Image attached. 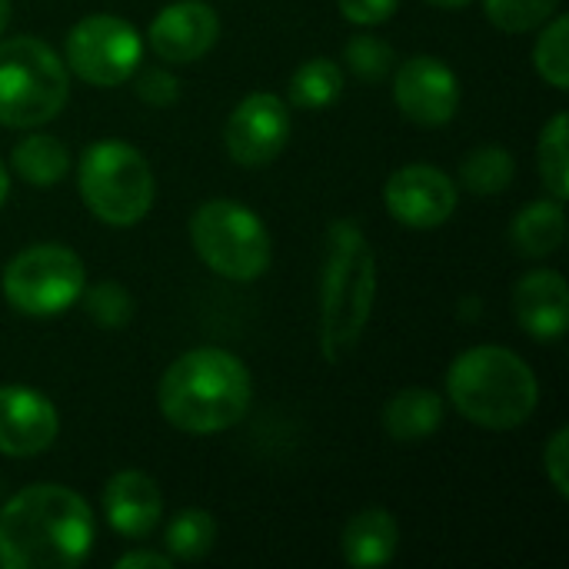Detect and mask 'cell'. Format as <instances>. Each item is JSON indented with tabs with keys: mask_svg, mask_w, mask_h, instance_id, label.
I'll list each match as a JSON object with an SVG mask.
<instances>
[{
	"mask_svg": "<svg viewBox=\"0 0 569 569\" xmlns=\"http://www.w3.org/2000/svg\"><path fill=\"white\" fill-rule=\"evenodd\" d=\"M337 3H340V13L357 27H377L390 20L400 7V0H337Z\"/></svg>",
	"mask_w": 569,
	"mask_h": 569,
	"instance_id": "cell-31",
	"label": "cell"
},
{
	"mask_svg": "<svg viewBox=\"0 0 569 569\" xmlns=\"http://www.w3.org/2000/svg\"><path fill=\"white\" fill-rule=\"evenodd\" d=\"M377 303V257L363 227L350 217L327 230L320 273V350L327 363L343 360L363 337Z\"/></svg>",
	"mask_w": 569,
	"mask_h": 569,
	"instance_id": "cell-3",
	"label": "cell"
},
{
	"mask_svg": "<svg viewBox=\"0 0 569 569\" xmlns=\"http://www.w3.org/2000/svg\"><path fill=\"white\" fill-rule=\"evenodd\" d=\"M147 37L163 63H197L220 40V17L203 0H177L153 17Z\"/></svg>",
	"mask_w": 569,
	"mask_h": 569,
	"instance_id": "cell-13",
	"label": "cell"
},
{
	"mask_svg": "<svg viewBox=\"0 0 569 569\" xmlns=\"http://www.w3.org/2000/svg\"><path fill=\"white\" fill-rule=\"evenodd\" d=\"M143 60V37L133 23L90 13L77 20L67 33V67L93 87H117L140 70Z\"/></svg>",
	"mask_w": 569,
	"mask_h": 569,
	"instance_id": "cell-9",
	"label": "cell"
},
{
	"mask_svg": "<svg viewBox=\"0 0 569 569\" xmlns=\"http://www.w3.org/2000/svg\"><path fill=\"white\" fill-rule=\"evenodd\" d=\"M253 400V380L240 357L220 347L180 353L160 377L157 403L180 433L207 437L237 427Z\"/></svg>",
	"mask_w": 569,
	"mask_h": 569,
	"instance_id": "cell-2",
	"label": "cell"
},
{
	"mask_svg": "<svg viewBox=\"0 0 569 569\" xmlns=\"http://www.w3.org/2000/svg\"><path fill=\"white\" fill-rule=\"evenodd\" d=\"M569 20L560 13L553 17L543 33L533 43V67L537 73L553 87V90H567L569 87V50H567Z\"/></svg>",
	"mask_w": 569,
	"mask_h": 569,
	"instance_id": "cell-25",
	"label": "cell"
},
{
	"mask_svg": "<svg viewBox=\"0 0 569 569\" xmlns=\"http://www.w3.org/2000/svg\"><path fill=\"white\" fill-rule=\"evenodd\" d=\"M7 193H10V173H7V167H3V160H0V207H3V200H7Z\"/></svg>",
	"mask_w": 569,
	"mask_h": 569,
	"instance_id": "cell-33",
	"label": "cell"
},
{
	"mask_svg": "<svg viewBox=\"0 0 569 569\" xmlns=\"http://www.w3.org/2000/svg\"><path fill=\"white\" fill-rule=\"evenodd\" d=\"M77 183L83 207L107 227H133L153 207V170L127 140H97L80 153Z\"/></svg>",
	"mask_w": 569,
	"mask_h": 569,
	"instance_id": "cell-6",
	"label": "cell"
},
{
	"mask_svg": "<svg viewBox=\"0 0 569 569\" xmlns=\"http://www.w3.org/2000/svg\"><path fill=\"white\" fill-rule=\"evenodd\" d=\"M163 543H167V557H173L180 563H197L217 543V520L207 510H200V507L180 510L170 520Z\"/></svg>",
	"mask_w": 569,
	"mask_h": 569,
	"instance_id": "cell-23",
	"label": "cell"
},
{
	"mask_svg": "<svg viewBox=\"0 0 569 569\" xmlns=\"http://www.w3.org/2000/svg\"><path fill=\"white\" fill-rule=\"evenodd\" d=\"M343 93V70L330 57H313L300 63L290 77V103L303 110H323Z\"/></svg>",
	"mask_w": 569,
	"mask_h": 569,
	"instance_id": "cell-21",
	"label": "cell"
},
{
	"mask_svg": "<svg viewBox=\"0 0 569 569\" xmlns=\"http://www.w3.org/2000/svg\"><path fill=\"white\" fill-rule=\"evenodd\" d=\"M93 513L80 493L37 483L0 507V567L70 569L93 550Z\"/></svg>",
	"mask_w": 569,
	"mask_h": 569,
	"instance_id": "cell-1",
	"label": "cell"
},
{
	"mask_svg": "<svg viewBox=\"0 0 569 569\" xmlns=\"http://www.w3.org/2000/svg\"><path fill=\"white\" fill-rule=\"evenodd\" d=\"M537 167H540V180L550 190L553 200H567L569 197V160H567V110L553 113L550 123L540 133L537 143Z\"/></svg>",
	"mask_w": 569,
	"mask_h": 569,
	"instance_id": "cell-24",
	"label": "cell"
},
{
	"mask_svg": "<svg viewBox=\"0 0 569 569\" xmlns=\"http://www.w3.org/2000/svg\"><path fill=\"white\" fill-rule=\"evenodd\" d=\"M287 140H290V110L270 90H257L243 97L223 127V147L230 160L240 167L273 163L283 153Z\"/></svg>",
	"mask_w": 569,
	"mask_h": 569,
	"instance_id": "cell-10",
	"label": "cell"
},
{
	"mask_svg": "<svg viewBox=\"0 0 569 569\" xmlns=\"http://www.w3.org/2000/svg\"><path fill=\"white\" fill-rule=\"evenodd\" d=\"M67 63L50 43L37 37L0 40V127H40L67 107Z\"/></svg>",
	"mask_w": 569,
	"mask_h": 569,
	"instance_id": "cell-5",
	"label": "cell"
},
{
	"mask_svg": "<svg viewBox=\"0 0 569 569\" xmlns=\"http://www.w3.org/2000/svg\"><path fill=\"white\" fill-rule=\"evenodd\" d=\"M567 237L563 200H537L513 217L510 240L523 257H550Z\"/></svg>",
	"mask_w": 569,
	"mask_h": 569,
	"instance_id": "cell-19",
	"label": "cell"
},
{
	"mask_svg": "<svg viewBox=\"0 0 569 569\" xmlns=\"http://www.w3.org/2000/svg\"><path fill=\"white\" fill-rule=\"evenodd\" d=\"M457 183L430 163H407L383 183V203L390 217L410 230H437L457 210Z\"/></svg>",
	"mask_w": 569,
	"mask_h": 569,
	"instance_id": "cell-11",
	"label": "cell"
},
{
	"mask_svg": "<svg viewBox=\"0 0 569 569\" xmlns=\"http://www.w3.org/2000/svg\"><path fill=\"white\" fill-rule=\"evenodd\" d=\"M560 0H483L487 20L503 33H527L557 13Z\"/></svg>",
	"mask_w": 569,
	"mask_h": 569,
	"instance_id": "cell-26",
	"label": "cell"
},
{
	"mask_svg": "<svg viewBox=\"0 0 569 569\" xmlns=\"http://www.w3.org/2000/svg\"><path fill=\"white\" fill-rule=\"evenodd\" d=\"M343 560L357 569L387 567L397 557L400 547V527L390 510L367 507L357 517H350L343 530Z\"/></svg>",
	"mask_w": 569,
	"mask_h": 569,
	"instance_id": "cell-17",
	"label": "cell"
},
{
	"mask_svg": "<svg viewBox=\"0 0 569 569\" xmlns=\"http://www.w3.org/2000/svg\"><path fill=\"white\" fill-rule=\"evenodd\" d=\"M137 93H140V100H147V103H153V107H167V103H173V100H177L180 83H177V77H173L170 70H163V67H150V70H143V73H140V80H137Z\"/></svg>",
	"mask_w": 569,
	"mask_h": 569,
	"instance_id": "cell-30",
	"label": "cell"
},
{
	"mask_svg": "<svg viewBox=\"0 0 569 569\" xmlns=\"http://www.w3.org/2000/svg\"><path fill=\"white\" fill-rule=\"evenodd\" d=\"M10 163H13V170H17L20 180H27L33 187H53V183H60L67 177L70 153L50 133H30V137H23L13 147Z\"/></svg>",
	"mask_w": 569,
	"mask_h": 569,
	"instance_id": "cell-20",
	"label": "cell"
},
{
	"mask_svg": "<svg viewBox=\"0 0 569 569\" xmlns=\"http://www.w3.org/2000/svg\"><path fill=\"white\" fill-rule=\"evenodd\" d=\"M543 470H547V477H550L553 490L567 500L569 497V430L567 427H560V430L550 437V443H547V450H543Z\"/></svg>",
	"mask_w": 569,
	"mask_h": 569,
	"instance_id": "cell-29",
	"label": "cell"
},
{
	"mask_svg": "<svg viewBox=\"0 0 569 569\" xmlns=\"http://www.w3.org/2000/svg\"><path fill=\"white\" fill-rule=\"evenodd\" d=\"M80 300L87 307V317L97 320L103 330H120L133 317V300L120 283H97V287L83 290Z\"/></svg>",
	"mask_w": 569,
	"mask_h": 569,
	"instance_id": "cell-28",
	"label": "cell"
},
{
	"mask_svg": "<svg viewBox=\"0 0 569 569\" xmlns=\"http://www.w3.org/2000/svg\"><path fill=\"white\" fill-rule=\"evenodd\" d=\"M393 100L400 113L417 127H443L457 117L460 107V80L447 60L420 53L397 67Z\"/></svg>",
	"mask_w": 569,
	"mask_h": 569,
	"instance_id": "cell-12",
	"label": "cell"
},
{
	"mask_svg": "<svg viewBox=\"0 0 569 569\" xmlns=\"http://www.w3.org/2000/svg\"><path fill=\"white\" fill-rule=\"evenodd\" d=\"M190 243L197 257L233 283H250L267 273L273 240L263 220L237 200H207L190 217Z\"/></svg>",
	"mask_w": 569,
	"mask_h": 569,
	"instance_id": "cell-7",
	"label": "cell"
},
{
	"mask_svg": "<svg viewBox=\"0 0 569 569\" xmlns=\"http://www.w3.org/2000/svg\"><path fill=\"white\" fill-rule=\"evenodd\" d=\"M170 569V557H163V553H147V550H133V553H127V557H120L117 560V569Z\"/></svg>",
	"mask_w": 569,
	"mask_h": 569,
	"instance_id": "cell-32",
	"label": "cell"
},
{
	"mask_svg": "<svg viewBox=\"0 0 569 569\" xmlns=\"http://www.w3.org/2000/svg\"><path fill=\"white\" fill-rule=\"evenodd\" d=\"M447 393L460 417L483 430H517L523 427L540 400L537 373L523 357L507 347H470L447 373Z\"/></svg>",
	"mask_w": 569,
	"mask_h": 569,
	"instance_id": "cell-4",
	"label": "cell"
},
{
	"mask_svg": "<svg viewBox=\"0 0 569 569\" xmlns=\"http://www.w3.org/2000/svg\"><path fill=\"white\" fill-rule=\"evenodd\" d=\"M513 177H517V163H513L510 150H503L497 143H483V147L470 150L460 163V180L477 197L503 193L513 183Z\"/></svg>",
	"mask_w": 569,
	"mask_h": 569,
	"instance_id": "cell-22",
	"label": "cell"
},
{
	"mask_svg": "<svg viewBox=\"0 0 569 569\" xmlns=\"http://www.w3.org/2000/svg\"><path fill=\"white\" fill-rule=\"evenodd\" d=\"M427 3H433V7H440V10H460V7H467L470 0H427Z\"/></svg>",
	"mask_w": 569,
	"mask_h": 569,
	"instance_id": "cell-35",
	"label": "cell"
},
{
	"mask_svg": "<svg viewBox=\"0 0 569 569\" xmlns=\"http://www.w3.org/2000/svg\"><path fill=\"white\" fill-rule=\"evenodd\" d=\"M10 0H0V37L7 33V23H10Z\"/></svg>",
	"mask_w": 569,
	"mask_h": 569,
	"instance_id": "cell-34",
	"label": "cell"
},
{
	"mask_svg": "<svg viewBox=\"0 0 569 569\" xmlns=\"http://www.w3.org/2000/svg\"><path fill=\"white\" fill-rule=\"evenodd\" d=\"M60 417L53 403L30 387H0V453L37 457L53 447Z\"/></svg>",
	"mask_w": 569,
	"mask_h": 569,
	"instance_id": "cell-14",
	"label": "cell"
},
{
	"mask_svg": "<svg viewBox=\"0 0 569 569\" xmlns=\"http://www.w3.org/2000/svg\"><path fill=\"white\" fill-rule=\"evenodd\" d=\"M3 297L27 317H57L87 290L83 260L63 243H33L3 267Z\"/></svg>",
	"mask_w": 569,
	"mask_h": 569,
	"instance_id": "cell-8",
	"label": "cell"
},
{
	"mask_svg": "<svg viewBox=\"0 0 569 569\" xmlns=\"http://www.w3.org/2000/svg\"><path fill=\"white\" fill-rule=\"evenodd\" d=\"M343 63L350 67L353 77H360L367 83H377V80L390 77V70L397 63V53H393V47L383 37H377V33H357L343 47Z\"/></svg>",
	"mask_w": 569,
	"mask_h": 569,
	"instance_id": "cell-27",
	"label": "cell"
},
{
	"mask_svg": "<svg viewBox=\"0 0 569 569\" xmlns=\"http://www.w3.org/2000/svg\"><path fill=\"white\" fill-rule=\"evenodd\" d=\"M513 317L533 340H560L569 327V290L560 270H530L513 287Z\"/></svg>",
	"mask_w": 569,
	"mask_h": 569,
	"instance_id": "cell-16",
	"label": "cell"
},
{
	"mask_svg": "<svg viewBox=\"0 0 569 569\" xmlns=\"http://www.w3.org/2000/svg\"><path fill=\"white\" fill-rule=\"evenodd\" d=\"M103 517L113 533L143 540L163 517V493L153 477L140 470H120L103 487Z\"/></svg>",
	"mask_w": 569,
	"mask_h": 569,
	"instance_id": "cell-15",
	"label": "cell"
},
{
	"mask_svg": "<svg viewBox=\"0 0 569 569\" xmlns=\"http://www.w3.org/2000/svg\"><path fill=\"white\" fill-rule=\"evenodd\" d=\"M443 427V400L427 387H407L383 407V430L397 443H423Z\"/></svg>",
	"mask_w": 569,
	"mask_h": 569,
	"instance_id": "cell-18",
	"label": "cell"
}]
</instances>
